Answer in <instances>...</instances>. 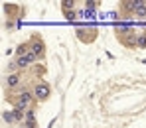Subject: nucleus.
<instances>
[{"mask_svg":"<svg viewBox=\"0 0 146 128\" xmlns=\"http://www.w3.org/2000/svg\"><path fill=\"white\" fill-rule=\"evenodd\" d=\"M32 53H34V55H38V53H42V49H44V48H42V46H40V44H34V48H32Z\"/></svg>","mask_w":146,"mask_h":128,"instance_id":"8","label":"nucleus"},{"mask_svg":"<svg viewBox=\"0 0 146 128\" xmlns=\"http://www.w3.org/2000/svg\"><path fill=\"white\" fill-rule=\"evenodd\" d=\"M32 61H34V53H26V55H20V57H18V63H16V65L24 67V65H30Z\"/></svg>","mask_w":146,"mask_h":128,"instance_id":"2","label":"nucleus"},{"mask_svg":"<svg viewBox=\"0 0 146 128\" xmlns=\"http://www.w3.org/2000/svg\"><path fill=\"white\" fill-rule=\"evenodd\" d=\"M134 12H136V16H146V4H144V2H140V6H138Z\"/></svg>","mask_w":146,"mask_h":128,"instance_id":"5","label":"nucleus"},{"mask_svg":"<svg viewBox=\"0 0 146 128\" xmlns=\"http://www.w3.org/2000/svg\"><path fill=\"white\" fill-rule=\"evenodd\" d=\"M14 116H16V118H22V116H24V106H20V104H18V106H16V110H14Z\"/></svg>","mask_w":146,"mask_h":128,"instance_id":"6","label":"nucleus"},{"mask_svg":"<svg viewBox=\"0 0 146 128\" xmlns=\"http://www.w3.org/2000/svg\"><path fill=\"white\" fill-rule=\"evenodd\" d=\"M136 44H138V46H140V48H144V46H146V36H140V38H138V42H136Z\"/></svg>","mask_w":146,"mask_h":128,"instance_id":"9","label":"nucleus"},{"mask_svg":"<svg viewBox=\"0 0 146 128\" xmlns=\"http://www.w3.org/2000/svg\"><path fill=\"white\" fill-rule=\"evenodd\" d=\"M18 81H20V79H18V75H10L8 79H6L8 87H16V85H18Z\"/></svg>","mask_w":146,"mask_h":128,"instance_id":"4","label":"nucleus"},{"mask_svg":"<svg viewBox=\"0 0 146 128\" xmlns=\"http://www.w3.org/2000/svg\"><path fill=\"white\" fill-rule=\"evenodd\" d=\"M83 16H85V18H93V10H89V8L83 10Z\"/></svg>","mask_w":146,"mask_h":128,"instance_id":"10","label":"nucleus"},{"mask_svg":"<svg viewBox=\"0 0 146 128\" xmlns=\"http://www.w3.org/2000/svg\"><path fill=\"white\" fill-rule=\"evenodd\" d=\"M26 118H28V120L32 122V120H34V112H28V114H26Z\"/></svg>","mask_w":146,"mask_h":128,"instance_id":"11","label":"nucleus"},{"mask_svg":"<svg viewBox=\"0 0 146 128\" xmlns=\"http://www.w3.org/2000/svg\"><path fill=\"white\" fill-rule=\"evenodd\" d=\"M49 91H51V89H49L48 83H38L34 93H36V97H38V99H42V101H44V99H48V97H49Z\"/></svg>","mask_w":146,"mask_h":128,"instance_id":"1","label":"nucleus"},{"mask_svg":"<svg viewBox=\"0 0 146 128\" xmlns=\"http://www.w3.org/2000/svg\"><path fill=\"white\" fill-rule=\"evenodd\" d=\"M30 99H32L30 93H22V95H20V106H26V104L30 102Z\"/></svg>","mask_w":146,"mask_h":128,"instance_id":"3","label":"nucleus"},{"mask_svg":"<svg viewBox=\"0 0 146 128\" xmlns=\"http://www.w3.org/2000/svg\"><path fill=\"white\" fill-rule=\"evenodd\" d=\"M2 118H4V122H12L16 116H14V112H4V114H2Z\"/></svg>","mask_w":146,"mask_h":128,"instance_id":"7","label":"nucleus"}]
</instances>
